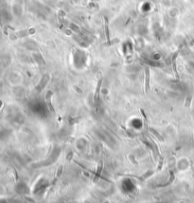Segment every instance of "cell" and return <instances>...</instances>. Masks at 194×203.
I'll return each instance as SVG.
<instances>
[{
    "label": "cell",
    "mask_w": 194,
    "mask_h": 203,
    "mask_svg": "<svg viewBox=\"0 0 194 203\" xmlns=\"http://www.w3.org/2000/svg\"><path fill=\"white\" fill-rule=\"evenodd\" d=\"M1 107H2V101L0 100V109H1Z\"/></svg>",
    "instance_id": "obj_1"
}]
</instances>
